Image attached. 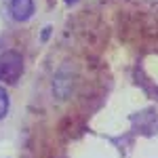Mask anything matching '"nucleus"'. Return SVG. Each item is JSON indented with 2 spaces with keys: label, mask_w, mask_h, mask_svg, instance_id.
Here are the masks:
<instances>
[{
  "label": "nucleus",
  "mask_w": 158,
  "mask_h": 158,
  "mask_svg": "<svg viewBox=\"0 0 158 158\" xmlns=\"http://www.w3.org/2000/svg\"><path fill=\"white\" fill-rule=\"evenodd\" d=\"M6 112H9V95H6V91L0 86V120L6 116Z\"/></svg>",
  "instance_id": "3"
},
{
  "label": "nucleus",
  "mask_w": 158,
  "mask_h": 158,
  "mask_svg": "<svg viewBox=\"0 0 158 158\" xmlns=\"http://www.w3.org/2000/svg\"><path fill=\"white\" fill-rule=\"evenodd\" d=\"M9 11H11L13 19L25 21V19H30L32 13H34V2H32V0H11V2H9Z\"/></svg>",
  "instance_id": "2"
},
{
  "label": "nucleus",
  "mask_w": 158,
  "mask_h": 158,
  "mask_svg": "<svg viewBox=\"0 0 158 158\" xmlns=\"http://www.w3.org/2000/svg\"><path fill=\"white\" fill-rule=\"evenodd\" d=\"M65 2H74V0H65Z\"/></svg>",
  "instance_id": "4"
},
{
  "label": "nucleus",
  "mask_w": 158,
  "mask_h": 158,
  "mask_svg": "<svg viewBox=\"0 0 158 158\" xmlns=\"http://www.w3.org/2000/svg\"><path fill=\"white\" fill-rule=\"evenodd\" d=\"M23 72V59L17 51H4L0 55V80L15 85Z\"/></svg>",
  "instance_id": "1"
}]
</instances>
